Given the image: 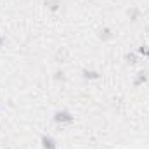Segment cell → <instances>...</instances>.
Instances as JSON below:
<instances>
[{
	"mask_svg": "<svg viewBox=\"0 0 149 149\" xmlns=\"http://www.w3.org/2000/svg\"><path fill=\"white\" fill-rule=\"evenodd\" d=\"M7 149H10V148H7Z\"/></svg>",
	"mask_w": 149,
	"mask_h": 149,
	"instance_id": "8fae6325",
	"label": "cell"
},
{
	"mask_svg": "<svg viewBox=\"0 0 149 149\" xmlns=\"http://www.w3.org/2000/svg\"><path fill=\"white\" fill-rule=\"evenodd\" d=\"M125 61H127L128 64H135V63H137V56H135L134 52H128V54L125 56Z\"/></svg>",
	"mask_w": 149,
	"mask_h": 149,
	"instance_id": "52a82bcc",
	"label": "cell"
},
{
	"mask_svg": "<svg viewBox=\"0 0 149 149\" xmlns=\"http://www.w3.org/2000/svg\"><path fill=\"white\" fill-rule=\"evenodd\" d=\"M40 142H42V148L43 149H57V142H56V139L50 137V135H42Z\"/></svg>",
	"mask_w": 149,
	"mask_h": 149,
	"instance_id": "7a4b0ae2",
	"label": "cell"
},
{
	"mask_svg": "<svg viewBox=\"0 0 149 149\" xmlns=\"http://www.w3.org/2000/svg\"><path fill=\"white\" fill-rule=\"evenodd\" d=\"M139 54L149 57V47H148V45H141V47H139Z\"/></svg>",
	"mask_w": 149,
	"mask_h": 149,
	"instance_id": "9c48e42d",
	"label": "cell"
},
{
	"mask_svg": "<svg viewBox=\"0 0 149 149\" xmlns=\"http://www.w3.org/2000/svg\"><path fill=\"white\" fill-rule=\"evenodd\" d=\"M128 16L132 17V21H137L139 16H141V12H139V9H130V10H128Z\"/></svg>",
	"mask_w": 149,
	"mask_h": 149,
	"instance_id": "ba28073f",
	"label": "cell"
},
{
	"mask_svg": "<svg viewBox=\"0 0 149 149\" xmlns=\"http://www.w3.org/2000/svg\"><path fill=\"white\" fill-rule=\"evenodd\" d=\"M81 74H83L85 80H97L101 76L99 71H94V70H81Z\"/></svg>",
	"mask_w": 149,
	"mask_h": 149,
	"instance_id": "277c9868",
	"label": "cell"
},
{
	"mask_svg": "<svg viewBox=\"0 0 149 149\" xmlns=\"http://www.w3.org/2000/svg\"><path fill=\"white\" fill-rule=\"evenodd\" d=\"M99 38H101V40H111L113 31L109 30V28H102V30L99 31Z\"/></svg>",
	"mask_w": 149,
	"mask_h": 149,
	"instance_id": "8992f818",
	"label": "cell"
},
{
	"mask_svg": "<svg viewBox=\"0 0 149 149\" xmlns=\"http://www.w3.org/2000/svg\"><path fill=\"white\" fill-rule=\"evenodd\" d=\"M56 80H61V81H64L66 80V76H64V71H56V76H54Z\"/></svg>",
	"mask_w": 149,
	"mask_h": 149,
	"instance_id": "30bf717a",
	"label": "cell"
},
{
	"mask_svg": "<svg viewBox=\"0 0 149 149\" xmlns=\"http://www.w3.org/2000/svg\"><path fill=\"white\" fill-rule=\"evenodd\" d=\"M54 121L61 123V125H68V123H73L74 121V116L70 111H66V109H61V111L54 113Z\"/></svg>",
	"mask_w": 149,
	"mask_h": 149,
	"instance_id": "6da1fadb",
	"label": "cell"
},
{
	"mask_svg": "<svg viewBox=\"0 0 149 149\" xmlns=\"http://www.w3.org/2000/svg\"><path fill=\"white\" fill-rule=\"evenodd\" d=\"M45 7L52 12H57L61 9V0H45Z\"/></svg>",
	"mask_w": 149,
	"mask_h": 149,
	"instance_id": "3957f363",
	"label": "cell"
},
{
	"mask_svg": "<svg viewBox=\"0 0 149 149\" xmlns=\"http://www.w3.org/2000/svg\"><path fill=\"white\" fill-rule=\"evenodd\" d=\"M148 73L146 71H141V73H137V76H135V81H134V85L135 87H139V85H142V83H146L148 81Z\"/></svg>",
	"mask_w": 149,
	"mask_h": 149,
	"instance_id": "5b68a950",
	"label": "cell"
}]
</instances>
